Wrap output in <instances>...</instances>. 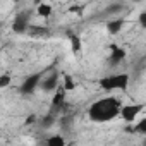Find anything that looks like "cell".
<instances>
[{
  "instance_id": "6da1fadb",
  "label": "cell",
  "mask_w": 146,
  "mask_h": 146,
  "mask_svg": "<svg viewBox=\"0 0 146 146\" xmlns=\"http://www.w3.org/2000/svg\"><path fill=\"white\" fill-rule=\"evenodd\" d=\"M120 110H122V105L117 98H112V96H107V98H102V100H96L90 110H88V115L93 122H108V120H113L115 117L120 115Z\"/></svg>"
},
{
  "instance_id": "7a4b0ae2",
  "label": "cell",
  "mask_w": 146,
  "mask_h": 146,
  "mask_svg": "<svg viewBox=\"0 0 146 146\" xmlns=\"http://www.w3.org/2000/svg\"><path fill=\"white\" fill-rule=\"evenodd\" d=\"M100 88L105 91H115V90H125L129 86V74L120 72V74H112L105 76L100 79Z\"/></svg>"
},
{
  "instance_id": "3957f363",
  "label": "cell",
  "mask_w": 146,
  "mask_h": 146,
  "mask_svg": "<svg viewBox=\"0 0 146 146\" xmlns=\"http://www.w3.org/2000/svg\"><path fill=\"white\" fill-rule=\"evenodd\" d=\"M41 81H43V78H41V72H35V74H31V76H28L23 83H21V88H19V91H21V95H24V96H28V95H31L40 84H41Z\"/></svg>"
},
{
  "instance_id": "277c9868",
  "label": "cell",
  "mask_w": 146,
  "mask_h": 146,
  "mask_svg": "<svg viewBox=\"0 0 146 146\" xmlns=\"http://www.w3.org/2000/svg\"><path fill=\"white\" fill-rule=\"evenodd\" d=\"M29 19H31V14H29V11L26 12H19L16 17H14V23H12V31L14 33H17V35H23V33H26V31H29Z\"/></svg>"
},
{
  "instance_id": "5b68a950",
  "label": "cell",
  "mask_w": 146,
  "mask_h": 146,
  "mask_svg": "<svg viewBox=\"0 0 146 146\" xmlns=\"http://www.w3.org/2000/svg\"><path fill=\"white\" fill-rule=\"evenodd\" d=\"M41 88H43V91H46V93L57 91V88H58V72H57V70H52L50 74L41 81Z\"/></svg>"
},
{
  "instance_id": "8992f818",
  "label": "cell",
  "mask_w": 146,
  "mask_h": 146,
  "mask_svg": "<svg viewBox=\"0 0 146 146\" xmlns=\"http://www.w3.org/2000/svg\"><path fill=\"white\" fill-rule=\"evenodd\" d=\"M141 110H143V105H124L120 110V117L125 122H134V119L137 117Z\"/></svg>"
},
{
  "instance_id": "52a82bcc",
  "label": "cell",
  "mask_w": 146,
  "mask_h": 146,
  "mask_svg": "<svg viewBox=\"0 0 146 146\" xmlns=\"http://www.w3.org/2000/svg\"><path fill=\"white\" fill-rule=\"evenodd\" d=\"M125 55H127V52H125L124 48H120V46H117V45H110V57H108V62H110L112 65L120 64V62L125 58Z\"/></svg>"
},
{
  "instance_id": "ba28073f",
  "label": "cell",
  "mask_w": 146,
  "mask_h": 146,
  "mask_svg": "<svg viewBox=\"0 0 146 146\" xmlns=\"http://www.w3.org/2000/svg\"><path fill=\"white\" fill-rule=\"evenodd\" d=\"M124 24H125V19H122V17L110 19V21L107 23V31H108L110 35H119L120 29L124 28Z\"/></svg>"
},
{
  "instance_id": "9c48e42d",
  "label": "cell",
  "mask_w": 146,
  "mask_h": 146,
  "mask_svg": "<svg viewBox=\"0 0 146 146\" xmlns=\"http://www.w3.org/2000/svg\"><path fill=\"white\" fill-rule=\"evenodd\" d=\"M65 105V90L64 88H57L53 98H52V108H60Z\"/></svg>"
},
{
  "instance_id": "30bf717a",
  "label": "cell",
  "mask_w": 146,
  "mask_h": 146,
  "mask_svg": "<svg viewBox=\"0 0 146 146\" xmlns=\"http://www.w3.org/2000/svg\"><path fill=\"white\" fill-rule=\"evenodd\" d=\"M67 36H69V41H70V48H72V53H79L83 50V41L78 35L74 33H69L67 31Z\"/></svg>"
},
{
  "instance_id": "8fae6325",
  "label": "cell",
  "mask_w": 146,
  "mask_h": 146,
  "mask_svg": "<svg viewBox=\"0 0 146 146\" xmlns=\"http://www.w3.org/2000/svg\"><path fill=\"white\" fill-rule=\"evenodd\" d=\"M36 14H38L40 17H43V19L50 17V14H52V5H50V4H38Z\"/></svg>"
},
{
  "instance_id": "7c38bea8",
  "label": "cell",
  "mask_w": 146,
  "mask_h": 146,
  "mask_svg": "<svg viewBox=\"0 0 146 146\" xmlns=\"http://www.w3.org/2000/svg\"><path fill=\"white\" fill-rule=\"evenodd\" d=\"M62 88H64L65 91H72V90H76V83H74V79H72V76L64 74V78H62Z\"/></svg>"
},
{
  "instance_id": "4fadbf2b",
  "label": "cell",
  "mask_w": 146,
  "mask_h": 146,
  "mask_svg": "<svg viewBox=\"0 0 146 146\" xmlns=\"http://www.w3.org/2000/svg\"><path fill=\"white\" fill-rule=\"evenodd\" d=\"M45 146H65V141L60 134H55V136H50L45 143Z\"/></svg>"
},
{
  "instance_id": "5bb4252c",
  "label": "cell",
  "mask_w": 146,
  "mask_h": 146,
  "mask_svg": "<svg viewBox=\"0 0 146 146\" xmlns=\"http://www.w3.org/2000/svg\"><path fill=\"white\" fill-rule=\"evenodd\" d=\"M29 35H33V36H48L50 31L45 26H31L29 28Z\"/></svg>"
},
{
  "instance_id": "9a60e30c",
  "label": "cell",
  "mask_w": 146,
  "mask_h": 146,
  "mask_svg": "<svg viewBox=\"0 0 146 146\" xmlns=\"http://www.w3.org/2000/svg\"><path fill=\"white\" fill-rule=\"evenodd\" d=\"M120 11H124V5H122V4H112V5H108V7L103 11V14H117V12H120Z\"/></svg>"
},
{
  "instance_id": "2e32d148",
  "label": "cell",
  "mask_w": 146,
  "mask_h": 146,
  "mask_svg": "<svg viewBox=\"0 0 146 146\" xmlns=\"http://www.w3.org/2000/svg\"><path fill=\"white\" fill-rule=\"evenodd\" d=\"M134 132H137V134H146V117L141 119V120L134 125Z\"/></svg>"
},
{
  "instance_id": "e0dca14e",
  "label": "cell",
  "mask_w": 146,
  "mask_h": 146,
  "mask_svg": "<svg viewBox=\"0 0 146 146\" xmlns=\"http://www.w3.org/2000/svg\"><path fill=\"white\" fill-rule=\"evenodd\" d=\"M11 81H12V78L9 74H2L0 76V88H7L11 84Z\"/></svg>"
},
{
  "instance_id": "ac0fdd59",
  "label": "cell",
  "mask_w": 146,
  "mask_h": 146,
  "mask_svg": "<svg viewBox=\"0 0 146 146\" xmlns=\"http://www.w3.org/2000/svg\"><path fill=\"white\" fill-rule=\"evenodd\" d=\"M52 122H53V115L52 113H48L43 120H41V124H43V127H48V125H52Z\"/></svg>"
},
{
  "instance_id": "d6986e66",
  "label": "cell",
  "mask_w": 146,
  "mask_h": 146,
  "mask_svg": "<svg viewBox=\"0 0 146 146\" xmlns=\"http://www.w3.org/2000/svg\"><path fill=\"white\" fill-rule=\"evenodd\" d=\"M139 24L146 29V11H143V12L139 14Z\"/></svg>"
},
{
  "instance_id": "ffe728a7",
  "label": "cell",
  "mask_w": 146,
  "mask_h": 146,
  "mask_svg": "<svg viewBox=\"0 0 146 146\" xmlns=\"http://www.w3.org/2000/svg\"><path fill=\"white\" fill-rule=\"evenodd\" d=\"M33 120H35V115H31V117H28V119H26V124H31Z\"/></svg>"
}]
</instances>
